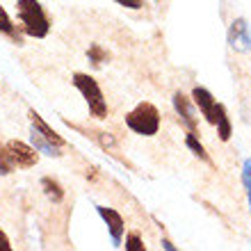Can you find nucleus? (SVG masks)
Listing matches in <instances>:
<instances>
[{
	"mask_svg": "<svg viewBox=\"0 0 251 251\" xmlns=\"http://www.w3.org/2000/svg\"><path fill=\"white\" fill-rule=\"evenodd\" d=\"M16 16L21 21V27L27 37L44 39L50 32V21H48L44 7L39 0H19L16 2Z\"/></svg>",
	"mask_w": 251,
	"mask_h": 251,
	"instance_id": "1",
	"label": "nucleus"
},
{
	"mask_svg": "<svg viewBox=\"0 0 251 251\" xmlns=\"http://www.w3.org/2000/svg\"><path fill=\"white\" fill-rule=\"evenodd\" d=\"M126 126H128L132 132L144 135V137H153V135H158V130H160V112H158V107L153 105V103H149V100L137 103L130 112L126 114Z\"/></svg>",
	"mask_w": 251,
	"mask_h": 251,
	"instance_id": "2",
	"label": "nucleus"
},
{
	"mask_svg": "<svg viewBox=\"0 0 251 251\" xmlns=\"http://www.w3.org/2000/svg\"><path fill=\"white\" fill-rule=\"evenodd\" d=\"M73 87L82 94L87 107H89V114L94 119H105L107 117V103H105V96L100 92L99 82L89 75V73H73Z\"/></svg>",
	"mask_w": 251,
	"mask_h": 251,
	"instance_id": "3",
	"label": "nucleus"
},
{
	"mask_svg": "<svg viewBox=\"0 0 251 251\" xmlns=\"http://www.w3.org/2000/svg\"><path fill=\"white\" fill-rule=\"evenodd\" d=\"M5 151L14 169H32L39 162V151L34 146H27L21 139H9L5 144Z\"/></svg>",
	"mask_w": 251,
	"mask_h": 251,
	"instance_id": "4",
	"label": "nucleus"
},
{
	"mask_svg": "<svg viewBox=\"0 0 251 251\" xmlns=\"http://www.w3.org/2000/svg\"><path fill=\"white\" fill-rule=\"evenodd\" d=\"M96 210H99V215L107 224V231H110V235H112V245L119 247L121 240H124V233H126L124 217H121L114 208H105V205H96Z\"/></svg>",
	"mask_w": 251,
	"mask_h": 251,
	"instance_id": "5",
	"label": "nucleus"
},
{
	"mask_svg": "<svg viewBox=\"0 0 251 251\" xmlns=\"http://www.w3.org/2000/svg\"><path fill=\"white\" fill-rule=\"evenodd\" d=\"M228 46L235 50H251V32L245 19H235L228 27Z\"/></svg>",
	"mask_w": 251,
	"mask_h": 251,
	"instance_id": "6",
	"label": "nucleus"
},
{
	"mask_svg": "<svg viewBox=\"0 0 251 251\" xmlns=\"http://www.w3.org/2000/svg\"><path fill=\"white\" fill-rule=\"evenodd\" d=\"M192 100H194V105L201 110V114L205 117L208 124L215 126V99H212V94L205 89V87H194L192 89Z\"/></svg>",
	"mask_w": 251,
	"mask_h": 251,
	"instance_id": "7",
	"label": "nucleus"
},
{
	"mask_svg": "<svg viewBox=\"0 0 251 251\" xmlns=\"http://www.w3.org/2000/svg\"><path fill=\"white\" fill-rule=\"evenodd\" d=\"M174 110L180 117V121L185 124V128L190 132H197V117H194V110L190 105V99H187L183 92L174 94Z\"/></svg>",
	"mask_w": 251,
	"mask_h": 251,
	"instance_id": "8",
	"label": "nucleus"
},
{
	"mask_svg": "<svg viewBox=\"0 0 251 251\" xmlns=\"http://www.w3.org/2000/svg\"><path fill=\"white\" fill-rule=\"evenodd\" d=\"M27 117H30L32 130L37 132V135H41L44 139H48L50 144H55V146H60V149H64V139H62L60 135H57V132H55L53 128H50V126L46 124V121L41 119V117H39L37 112H34V110H30V112H27Z\"/></svg>",
	"mask_w": 251,
	"mask_h": 251,
	"instance_id": "9",
	"label": "nucleus"
},
{
	"mask_svg": "<svg viewBox=\"0 0 251 251\" xmlns=\"http://www.w3.org/2000/svg\"><path fill=\"white\" fill-rule=\"evenodd\" d=\"M215 126H217L219 139H222V142H228L233 135V126H231V121H228V117H226V107L222 105V103L215 105Z\"/></svg>",
	"mask_w": 251,
	"mask_h": 251,
	"instance_id": "10",
	"label": "nucleus"
},
{
	"mask_svg": "<svg viewBox=\"0 0 251 251\" xmlns=\"http://www.w3.org/2000/svg\"><path fill=\"white\" fill-rule=\"evenodd\" d=\"M0 32L7 34L14 44H23V37H21V32L16 30V25L12 23V19L7 16V12H5V7H2V5H0Z\"/></svg>",
	"mask_w": 251,
	"mask_h": 251,
	"instance_id": "11",
	"label": "nucleus"
},
{
	"mask_svg": "<svg viewBox=\"0 0 251 251\" xmlns=\"http://www.w3.org/2000/svg\"><path fill=\"white\" fill-rule=\"evenodd\" d=\"M41 187H44L46 197L50 199L53 203H62V201H64V190H62V185L55 178H50V176H44V178H41Z\"/></svg>",
	"mask_w": 251,
	"mask_h": 251,
	"instance_id": "12",
	"label": "nucleus"
},
{
	"mask_svg": "<svg viewBox=\"0 0 251 251\" xmlns=\"http://www.w3.org/2000/svg\"><path fill=\"white\" fill-rule=\"evenodd\" d=\"M30 137H32V146L39 153H46V155H50V158H60V155H62V149H60V146L50 144L48 139H44L41 135H37L34 130H32V135H30Z\"/></svg>",
	"mask_w": 251,
	"mask_h": 251,
	"instance_id": "13",
	"label": "nucleus"
},
{
	"mask_svg": "<svg viewBox=\"0 0 251 251\" xmlns=\"http://www.w3.org/2000/svg\"><path fill=\"white\" fill-rule=\"evenodd\" d=\"M185 144H187V149H190L197 158H201L203 162H210V155L205 153V149H203V144L197 139V132H187V137H185Z\"/></svg>",
	"mask_w": 251,
	"mask_h": 251,
	"instance_id": "14",
	"label": "nucleus"
},
{
	"mask_svg": "<svg viewBox=\"0 0 251 251\" xmlns=\"http://www.w3.org/2000/svg\"><path fill=\"white\" fill-rule=\"evenodd\" d=\"M87 57H89V62H92L94 66H100L103 62L107 60V53L99 46V44H92V46H89V50H87Z\"/></svg>",
	"mask_w": 251,
	"mask_h": 251,
	"instance_id": "15",
	"label": "nucleus"
},
{
	"mask_svg": "<svg viewBox=\"0 0 251 251\" xmlns=\"http://www.w3.org/2000/svg\"><path fill=\"white\" fill-rule=\"evenodd\" d=\"M242 185H245L247 201H249V210H251V160H245V165H242Z\"/></svg>",
	"mask_w": 251,
	"mask_h": 251,
	"instance_id": "16",
	"label": "nucleus"
},
{
	"mask_svg": "<svg viewBox=\"0 0 251 251\" xmlns=\"http://www.w3.org/2000/svg\"><path fill=\"white\" fill-rule=\"evenodd\" d=\"M126 249L128 251H144L146 247L137 233H130V235H126Z\"/></svg>",
	"mask_w": 251,
	"mask_h": 251,
	"instance_id": "17",
	"label": "nucleus"
},
{
	"mask_svg": "<svg viewBox=\"0 0 251 251\" xmlns=\"http://www.w3.org/2000/svg\"><path fill=\"white\" fill-rule=\"evenodd\" d=\"M12 162H9V158H7V151L5 146L0 144V176H7V174H12Z\"/></svg>",
	"mask_w": 251,
	"mask_h": 251,
	"instance_id": "18",
	"label": "nucleus"
},
{
	"mask_svg": "<svg viewBox=\"0 0 251 251\" xmlns=\"http://www.w3.org/2000/svg\"><path fill=\"white\" fill-rule=\"evenodd\" d=\"M117 5L128 7V9H142L144 7V0H114Z\"/></svg>",
	"mask_w": 251,
	"mask_h": 251,
	"instance_id": "19",
	"label": "nucleus"
},
{
	"mask_svg": "<svg viewBox=\"0 0 251 251\" xmlns=\"http://www.w3.org/2000/svg\"><path fill=\"white\" fill-rule=\"evenodd\" d=\"M0 251H12V242L2 231H0Z\"/></svg>",
	"mask_w": 251,
	"mask_h": 251,
	"instance_id": "20",
	"label": "nucleus"
},
{
	"mask_svg": "<svg viewBox=\"0 0 251 251\" xmlns=\"http://www.w3.org/2000/svg\"><path fill=\"white\" fill-rule=\"evenodd\" d=\"M162 247H165V249H174V245L169 242V240H162Z\"/></svg>",
	"mask_w": 251,
	"mask_h": 251,
	"instance_id": "21",
	"label": "nucleus"
}]
</instances>
